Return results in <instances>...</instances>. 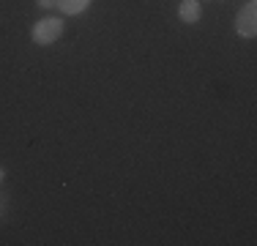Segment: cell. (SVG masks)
Listing matches in <instances>:
<instances>
[{
    "label": "cell",
    "instance_id": "6da1fadb",
    "mask_svg": "<svg viewBox=\"0 0 257 246\" xmlns=\"http://www.w3.org/2000/svg\"><path fill=\"white\" fill-rule=\"evenodd\" d=\"M60 36H63V22L55 20V17H47V20H39L33 25V41L41 44V47L55 44Z\"/></svg>",
    "mask_w": 257,
    "mask_h": 246
},
{
    "label": "cell",
    "instance_id": "7a4b0ae2",
    "mask_svg": "<svg viewBox=\"0 0 257 246\" xmlns=\"http://www.w3.org/2000/svg\"><path fill=\"white\" fill-rule=\"evenodd\" d=\"M235 30H238V36H243V39H254L257 36V6L254 3H246L241 11H238Z\"/></svg>",
    "mask_w": 257,
    "mask_h": 246
},
{
    "label": "cell",
    "instance_id": "3957f363",
    "mask_svg": "<svg viewBox=\"0 0 257 246\" xmlns=\"http://www.w3.org/2000/svg\"><path fill=\"white\" fill-rule=\"evenodd\" d=\"M178 17H181V22L194 25V22L200 20V0H181V6H178Z\"/></svg>",
    "mask_w": 257,
    "mask_h": 246
},
{
    "label": "cell",
    "instance_id": "277c9868",
    "mask_svg": "<svg viewBox=\"0 0 257 246\" xmlns=\"http://www.w3.org/2000/svg\"><path fill=\"white\" fill-rule=\"evenodd\" d=\"M55 6H58V9L63 11V14L74 17V14H82V11L88 9V6H90V0H58Z\"/></svg>",
    "mask_w": 257,
    "mask_h": 246
},
{
    "label": "cell",
    "instance_id": "5b68a950",
    "mask_svg": "<svg viewBox=\"0 0 257 246\" xmlns=\"http://www.w3.org/2000/svg\"><path fill=\"white\" fill-rule=\"evenodd\" d=\"M36 3H39V6H41V9H52V6H55V3H58V0H36Z\"/></svg>",
    "mask_w": 257,
    "mask_h": 246
},
{
    "label": "cell",
    "instance_id": "8992f818",
    "mask_svg": "<svg viewBox=\"0 0 257 246\" xmlns=\"http://www.w3.org/2000/svg\"><path fill=\"white\" fill-rule=\"evenodd\" d=\"M0 181H3V170H0Z\"/></svg>",
    "mask_w": 257,
    "mask_h": 246
}]
</instances>
